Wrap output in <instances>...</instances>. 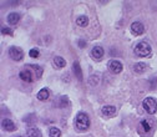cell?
<instances>
[{
	"mask_svg": "<svg viewBox=\"0 0 157 137\" xmlns=\"http://www.w3.org/2000/svg\"><path fill=\"white\" fill-rule=\"evenodd\" d=\"M101 112H102L105 116L111 117V116H113V115L116 113V107H115V106H111V105H109V106H104V107L101 108Z\"/></svg>",
	"mask_w": 157,
	"mask_h": 137,
	"instance_id": "obj_10",
	"label": "cell"
},
{
	"mask_svg": "<svg viewBox=\"0 0 157 137\" xmlns=\"http://www.w3.org/2000/svg\"><path fill=\"white\" fill-rule=\"evenodd\" d=\"M29 55H30V57L36 59V57H39V55H40V52H39V50H36V49H31V50L29 51Z\"/></svg>",
	"mask_w": 157,
	"mask_h": 137,
	"instance_id": "obj_21",
	"label": "cell"
},
{
	"mask_svg": "<svg viewBox=\"0 0 157 137\" xmlns=\"http://www.w3.org/2000/svg\"><path fill=\"white\" fill-rule=\"evenodd\" d=\"M75 126L77 127V130H80V131H86L90 127V119H89V116L86 113H84V112L77 113L76 119H75Z\"/></svg>",
	"mask_w": 157,
	"mask_h": 137,
	"instance_id": "obj_1",
	"label": "cell"
},
{
	"mask_svg": "<svg viewBox=\"0 0 157 137\" xmlns=\"http://www.w3.org/2000/svg\"><path fill=\"white\" fill-rule=\"evenodd\" d=\"M28 137H41V131L36 128V127H33V128H29L28 131Z\"/></svg>",
	"mask_w": 157,
	"mask_h": 137,
	"instance_id": "obj_16",
	"label": "cell"
},
{
	"mask_svg": "<svg viewBox=\"0 0 157 137\" xmlns=\"http://www.w3.org/2000/svg\"><path fill=\"white\" fill-rule=\"evenodd\" d=\"M19 76H20V79H21L23 81H25V82H33V81H34V76H33V74L30 72V70H28V69L20 71Z\"/></svg>",
	"mask_w": 157,
	"mask_h": 137,
	"instance_id": "obj_8",
	"label": "cell"
},
{
	"mask_svg": "<svg viewBox=\"0 0 157 137\" xmlns=\"http://www.w3.org/2000/svg\"><path fill=\"white\" fill-rule=\"evenodd\" d=\"M151 51H152L151 50V46L146 41H141V43H139V44L135 46V54L137 56H140V57H147V56H150L151 55Z\"/></svg>",
	"mask_w": 157,
	"mask_h": 137,
	"instance_id": "obj_2",
	"label": "cell"
},
{
	"mask_svg": "<svg viewBox=\"0 0 157 137\" xmlns=\"http://www.w3.org/2000/svg\"><path fill=\"white\" fill-rule=\"evenodd\" d=\"M9 55H10V57L13 59V60H15V61H20L21 59L24 57V51H23L20 48H15V46H13V48L9 49Z\"/></svg>",
	"mask_w": 157,
	"mask_h": 137,
	"instance_id": "obj_4",
	"label": "cell"
},
{
	"mask_svg": "<svg viewBox=\"0 0 157 137\" xmlns=\"http://www.w3.org/2000/svg\"><path fill=\"white\" fill-rule=\"evenodd\" d=\"M49 135H50V137H60L61 132H60V130L56 128V127H51L50 131H49Z\"/></svg>",
	"mask_w": 157,
	"mask_h": 137,
	"instance_id": "obj_18",
	"label": "cell"
},
{
	"mask_svg": "<svg viewBox=\"0 0 157 137\" xmlns=\"http://www.w3.org/2000/svg\"><path fill=\"white\" fill-rule=\"evenodd\" d=\"M19 137H21V136H19Z\"/></svg>",
	"mask_w": 157,
	"mask_h": 137,
	"instance_id": "obj_24",
	"label": "cell"
},
{
	"mask_svg": "<svg viewBox=\"0 0 157 137\" xmlns=\"http://www.w3.org/2000/svg\"><path fill=\"white\" fill-rule=\"evenodd\" d=\"M72 70H74V74H75V77H77L80 81H82V70L80 67V64H78L77 61L74 63L72 65Z\"/></svg>",
	"mask_w": 157,
	"mask_h": 137,
	"instance_id": "obj_9",
	"label": "cell"
},
{
	"mask_svg": "<svg viewBox=\"0 0 157 137\" xmlns=\"http://www.w3.org/2000/svg\"><path fill=\"white\" fill-rule=\"evenodd\" d=\"M142 106L150 115H153L157 111V101L153 99V97H146L142 102Z\"/></svg>",
	"mask_w": 157,
	"mask_h": 137,
	"instance_id": "obj_3",
	"label": "cell"
},
{
	"mask_svg": "<svg viewBox=\"0 0 157 137\" xmlns=\"http://www.w3.org/2000/svg\"><path fill=\"white\" fill-rule=\"evenodd\" d=\"M78 45H80V46H81V48H82V46H84V45H85V43H84V41H82V40H80V43H78Z\"/></svg>",
	"mask_w": 157,
	"mask_h": 137,
	"instance_id": "obj_23",
	"label": "cell"
},
{
	"mask_svg": "<svg viewBox=\"0 0 157 137\" xmlns=\"http://www.w3.org/2000/svg\"><path fill=\"white\" fill-rule=\"evenodd\" d=\"M133 70H135V72H137V74H142V72L146 70V65H145L144 63H137V64H135Z\"/></svg>",
	"mask_w": 157,
	"mask_h": 137,
	"instance_id": "obj_17",
	"label": "cell"
},
{
	"mask_svg": "<svg viewBox=\"0 0 157 137\" xmlns=\"http://www.w3.org/2000/svg\"><path fill=\"white\" fill-rule=\"evenodd\" d=\"M141 127H142V130H144L145 132H148V131L151 130V125H150L148 121H146V120L141 121Z\"/></svg>",
	"mask_w": 157,
	"mask_h": 137,
	"instance_id": "obj_20",
	"label": "cell"
},
{
	"mask_svg": "<svg viewBox=\"0 0 157 137\" xmlns=\"http://www.w3.org/2000/svg\"><path fill=\"white\" fill-rule=\"evenodd\" d=\"M2 34H3V35H10V36H11V35H13V31H11L8 26H2Z\"/></svg>",
	"mask_w": 157,
	"mask_h": 137,
	"instance_id": "obj_22",
	"label": "cell"
},
{
	"mask_svg": "<svg viewBox=\"0 0 157 137\" xmlns=\"http://www.w3.org/2000/svg\"><path fill=\"white\" fill-rule=\"evenodd\" d=\"M76 24L80 26V28H85V26H87V24H89V17L85 16V15L78 16V17L76 19Z\"/></svg>",
	"mask_w": 157,
	"mask_h": 137,
	"instance_id": "obj_14",
	"label": "cell"
},
{
	"mask_svg": "<svg viewBox=\"0 0 157 137\" xmlns=\"http://www.w3.org/2000/svg\"><path fill=\"white\" fill-rule=\"evenodd\" d=\"M49 90L48 89H41L40 91L37 92V99L40 100V101H46L49 99Z\"/></svg>",
	"mask_w": 157,
	"mask_h": 137,
	"instance_id": "obj_15",
	"label": "cell"
},
{
	"mask_svg": "<svg viewBox=\"0 0 157 137\" xmlns=\"http://www.w3.org/2000/svg\"><path fill=\"white\" fill-rule=\"evenodd\" d=\"M54 65H55V67L56 69H63L65 65H66V61L64 60V59L61 57V56H56V57H54Z\"/></svg>",
	"mask_w": 157,
	"mask_h": 137,
	"instance_id": "obj_13",
	"label": "cell"
},
{
	"mask_svg": "<svg viewBox=\"0 0 157 137\" xmlns=\"http://www.w3.org/2000/svg\"><path fill=\"white\" fill-rule=\"evenodd\" d=\"M2 126L5 131H14L15 130V124L10 119H4L2 122Z\"/></svg>",
	"mask_w": 157,
	"mask_h": 137,
	"instance_id": "obj_11",
	"label": "cell"
},
{
	"mask_svg": "<svg viewBox=\"0 0 157 137\" xmlns=\"http://www.w3.org/2000/svg\"><path fill=\"white\" fill-rule=\"evenodd\" d=\"M104 56V49L101 46H95L91 50V57L94 60H101Z\"/></svg>",
	"mask_w": 157,
	"mask_h": 137,
	"instance_id": "obj_6",
	"label": "cell"
},
{
	"mask_svg": "<svg viewBox=\"0 0 157 137\" xmlns=\"http://www.w3.org/2000/svg\"><path fill=\"white\" fill-rule=\"evenodd\" d=\"M122 64L117 60H111L109 63V70L112 72V74H120L122 71Z\"/></svg>",
	"mask_w": 157,
	"mask_h": 137,
	"instance_id": "obj_5",
	"label": "cell"
},
{
	"mask_svg": "<svg viewBox=\"0 0 157 137\" xmlns=\"http://www.w3.org/2000/svg\"><path fill=\"white\" fill-rule=\"evenodd\" d=\"M144 31H145V28H144V25L141 23H139V21L132 23V25H131V32L133 35H141V34H144Z\"/></svg>",
	"mask_w": 157,
	"mask_h": 137,
	"instance_id": "obj_7",
	"label": "cell"
},
{
	"mask_svg": "<svg viewBox=\"0 0 157 137\" xmlns=\"http://www.w3.org/2000/svg\"><path fill=\"white\" fill-rule=\"evenodd\" d=\"M30 67H33L34 69V71H36L37 72V77H36V79H40V77H41V75H43V69L40 67V66H39V65H29Z\"/></svg>",
	"mask_w": 157,
	"mask_h": 137,
	"instance_id": "obj_19",
	"label": "cell"
},
{
	"mask_svg": "<svg viewBox=\"0 0 157 137\" xmlns=\"http://www.w3.org/2000/svg\"><path fill=\"white\" fill-rule=\"evenodd\" d=\"M19 20H20V15H19L17 13H10L8 15V23L10 25H15L19 23Z\"/></svg>",
	"mask_w": 157,
	"mask_h": 137,
	"instance_id": "obj_12",
	"label": "cell"
}]
</instances>
